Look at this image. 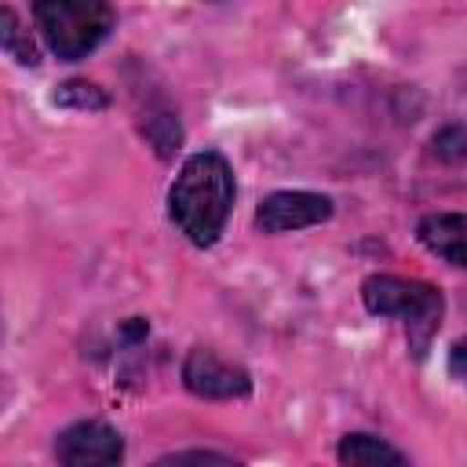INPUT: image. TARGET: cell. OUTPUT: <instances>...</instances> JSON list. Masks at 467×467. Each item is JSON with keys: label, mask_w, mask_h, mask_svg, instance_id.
Here are the masks:
<instances>
[{"label": "cell", "mask_w": 467, "mask_h": 467, "mask_svg": "<svg viewBox=\"0 0 467 467\" xmlns=\"http://www.w3.org/2000/svg\"><path fill=\"white\" fill-rule=\"evenodd\" d=\"M55 456L66 467H109L124 460V441L109 423L80 420L55 438Z\"/></svg>", "instance_id": "cell-5"}, {"label": "cell", "mask_w": 467, "mask_h": 467, "mask_svg": "<svg viewBox=\"0 0 467 467\" xmlns=\"http://www.w3.org/2000/svg\"><path fill=\"white\" fill-rule=\"evenodd\" d=\"M142 135L153 142V150L161 157H171L179 150V142H182V128H179V117L171 109H157V113L150 109L142 117Z\"/></svg>", "instance_id": "cell-10"}, {"label": "cell", "mask_w": 467, "mask_h": 467, "mask_svg": "<svg viewBox=\"0 0 467 467\" xmlns=\"http://www.w3.org/2000/svg\"><path fill=\"white\" fill-rule=\"evenodd\" d=\"M182 383H186L190 394L208 398V401H234V398H248L252 394V376L241 365L219 358L208 347H193L186 354Z\"/></svg>", "instance_id": "cell-4"}, {"label": "cell", "mask_w": 467, "mask_h": 467, "mask_svg": "<svg viewBox=\"0 0 467 467\" xmlns=\"http://www.w3.org/2000/svg\"><path fill=\"white\" fill-rule=\"evenodd\" d=\"M0 44H4V51H7L18 66H36V62H40V58H36V47H33V40H29V33H22V26H18V18H15L11 7H4Z\"/></svg>", "instance_id": "cell-11"}, {"label": "cell", "mask_w": 467, "mask_h": 467, "mask_svg": "<svg viewBox=\"0 0 467 467\" xmlns=\"http://www.w3.org/2000/svg\"><path fill=\"white\" fill-rule=\"evenodd\" d=\"M416 237L431 255L467 270V215H460V212L423 215L416 226Z\"/></svg>", "instance_id": "cell-7"}, {"label": "cell", "mask_w": 467, "mask_h": 467, "mask_svg": "<svg viewBox=\"0 0 467 467\" xmlns=\"http://www.w3.org/2000/svg\"><path fill=\"white\" fill-rule=\"evenodd\" d=\"M449 372L467 387V336L452 343V350H449Z\"/></svg>", "instance_id": "cell-14"}, {"label": "cell", "mask_w": 467, "mask_h": 467, "mask_svg": "<svg viewBox=\"0 0 467 467\" xmlns=\"http://www.w3.org/2000/svg\"><path fill=\"white\" fill-rule=\"evenodd\" d=\"M55 106L77 109V113H95V109H106L109 106V95L99 84H91V80H66L55 91Z\"/></svg>", "instance_id": "cell-9"}, {"label": "cell", "mask_w": 467, "mask_h": 467, "mask_svg": "<svg viewBox=\"0 0 467 467\" xmlns=\"http://www.w3.org/2000/svg\"><path fill=\"white\" fill-rule=\"evenodd\" d=\"M361 303L376 317H398L405 325L409 350L416 358H427L431 339L438 336L445 314V299L434 285L398 274H372L361 285Z\"/></svg>", "instance_id": "cell-2"}, {"label": "cell", "mask_w": 467, "mask_h": 467, "mask_svg": "<svg viewBox=\"0 0 467 467\" xmlns=\"http://www.w3.org/2000/svg\"><path fill=\"white\" fill-rule=\"evenodd\" d=\"M157 463H234L226 452H208V449H190V452H168Z\"/></svg>", "instance_id": "cell-13"}, {"label": "cell", "mask_w": 467, "mask_h": 467, "mask_svg": "<svg viewBox=\"0 0 467 467\" xmlns=\"http://www.w3.org/2000/svg\"><path fill=\"white\" fill-rule=\"evenodd\" d=\"M208 4H223V0H208Z\"/></svg>", "instance_id": "cell-15"}, {"label": "cell", "mask_w": 467, "mask_h": 467, "mask_svg": "<svg viewBox=\"0 0 467 467\" xmlns=\"http://www.w3.org/2000/svg\"><path fill=\"white\" fill-rule=\"evenodd\" d=\"M339 463H354V467H368V463H405V452H398L394 445H387L376 434H347L336 449Z\"/></svg>", "instance_id": "cell-8"}, {"label": "cell", "mask_w": 467, "mask_h": 467, "mask_svg": "<svg viewBox=\"0 0 467 467\" xmlns=\"http://www.w3.org/2000/svg\"><path fill=\"white\" fill-rule=\"evenodd\" d=\"M325 219H332V201L310 190H277L263 197V204L255 208V226L263 234L306 230V226H321Z\"/></svg>", "instance_id": "cell-6"}, {"label": "cell", "mask_w": 467, "mask_h": 467, "mask_svg": "<svg viewBox=\"0 0 467 467\" xmlns=\"http://www.w3.org/2000/svg\"><path fill=\"white\" fill-rule=\"evenodd\" d=\"M434 150H438V157H445V161H463V157H467V128H460V124L441 128V131L434 135Z\"/></svg>", "instance_id": "cell-12"}, {"label": "cell", "mask_w": 467, "mask_h": 467, "mask_svg": "<svg viewBox=\"0 0 467 467\" xmlns=\"http://www.w3.org/2000/svg\"><path fill=\"white\" fill-rule=\"evenodd\" d=\"M234 168L223 153L204 150L182 161L171 190H168V215L179 226V234L197 244L212 248L230 219L234 208Z\"/></svg>", "instance_id": "cell-1"}, {"label": "cell", "mask_w": 467, "mask_h": 467, "mask_svg": "<svg viewBox=\"0 0 467 467\" xmlns=\"http://www.w3.org/2000/svg\"><path fill=\"white\" fill-rule=\"evenodd\" d=\"M33 18L44 44L62 62L91 55L113 29V7L106 0H36Z\"/></svg>", "instance_id": "cell-3"}]
</instances>
